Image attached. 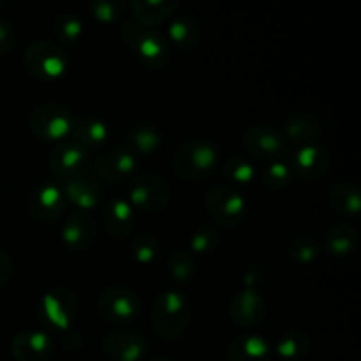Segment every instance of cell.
I'll list each match as a JSON object with an SVG mask.
<instances>
[{
    "mask_svg": "<svg viewBox=\"0 0 361 361\" xmlns=\"http://www.w3.org/2000/svg\"><path fill=\"white\" fill-rule=\"evenodd\" d=\"M222 148L217 141L204 136L183 140L171 157L173 173L183 182H201L221 169Z\"/></svg>",
    "mask_w": 361,
    "mask_h": 361,
    "instance_id": "6da1fadb",
    "label": "cell"
},
{
    "mask_svg": "<svg viewBox=\"0 0 361 361\" xmlns=\"http://www.w3.org/2000/svg\"><path fill=\"white\" fill-rule=\"evenodd\" d=\"M190 317H192V305L182 291L166 289L155 296L150 310V321L159 338L166 342L178 341L189 328Z\"/></svg>",
    "mask_w": 361,
    "mask_h": 361,
    "instance_id": "7a4b0ae2",
    "label": "cell"
},
{
    "mask_svg": "<svg viewBox=\"0 0 361 361\" xmlns=\"http://www.w3.org/2000/svg\"><path fill=\"white\" fill-rule=\"evenodd\" d=\"M120 37L147 69L159 71L171 60L168 39L157 28L145 27L136 20H123L120 25Z\"/></svg>",
    "mask_w": 361,
    "mask_h": 361,
    "instance_id": "3957f363",
    "label": "cell"
},
{
    "mask_svg": "<svg viewBox=\"0 0 361 361\" xmlns=\"http://www.w3.org/2000/svg\"><path fill=\"white\" fill-rule=\"evenodd\" d=\"M78 316V296L66 286L48 289L37 302V319L48 330L67 331Z\"/></svg>",
    "mask_w": 361,
    "mask_h": 361,
    "instance_id": "277c9868",
    "label": "cell"
},
{
    "mask_svg": "<svg viewBox=\"0 0 361 361\" xmlns=\"http://www.w3.org/2000/svg\"><path fill=\"white\" fill-rule=\"evenodd\" d=\"M23 63L32 76L51 83L67 73L69 60H67L66 51L56 42L48 41V39H34L25 48Z\"/></svg>",
    "mask_w": 361,
    "mask_h": 361,
    "instance_id": "5b68a950",
    "label": "cell"
},
{
    "mask_svg": "<svg viewBox=\"0 0 361 361\" xmlns=\"http://www.w3.org/2000/svg\"><path fill=\"white\" fill-rule=\"evenodd\" d=\"M76 115L73 109L60 102H42L30 113V129L39 140L48 143H62L71 136Z\"/></svg>",
    "mask_w": 361,
    "mask_h": 361,
    "instance_id": "8992f818",
    "label": "cell"
},
{
    "mask_svg": "<svg viewBox=\"0 0 361 361\" xmlns=\"http://www.w3.org/2000/svg\"><path fill=\"white\" fill-rule=\"evenodd\" d=\"M173 190L168 180L152 173H140L129 180L127 185V201L133 204L134 210L157 214L168 208L171 203Z\"/></svg>",
    "mask_w": 361,
    "mask_h": 361,
    "instance_id": "52a82bcc",
    "label": "cell"
},
{
    "mask_svg": "<svg viewBox=\"0 0 361 361\" xmlns=\"http://www.w3.org/2000/svg\"><path fill=\"white\" fill-rule=\"evenodd\" d=\"M204 208L215 226L224 229L242 224L247 215V201L242 194L228 183L212 185L204 194Z\"/></svg>",
    "mask_w": 361,
    "mask_h": 361,
    "instance_id": "ba28073f",
    "label": "cell"
},
{
    "mask_svg": "<svg viewBox=\"0 0 361 361\" xmlns=\"http://www.w3.org/2000/svg\"><path fill=\"white\" fill-rule=\"evenodd\" d=\"M97 310L102 319L122 328L123 324H130L140 317L143 310V300L134 289L113 284L99 295Z\"/></svg>",
    "mask_w": 361,
    "mask_h": 361,
    "instance_id": "9c48e42d",
    "label": "cell"
},
{
    "mask_svg": "<svg viewBox=\"0 0 361 361\" xmlns=\"http://www.w3.org/2000/svg\"><path fill=\"white\" fill-rule=\"evenodd\" d=\"M48 168L56 178L63 182L87 178L88 173L94 169V157L90 150L78 145L76 141L66 140L51 148L48 154Z\"/></svg>",
    "mask_w": 361,
    "mask_h": 361,
    "instance_id": "30bf717a",
    "label": "cell"
},
{
    "mask_svg": "<svg viewBox=\"0 0 361 361\" xmlns=\"http://www.w3.org/2000/svg\"><path fill=\"white\" fill-rule=\"evenodd\" d=\"M242 147L250 161L270 162L274 159L288 155V141L281 129L270 123H256L249 127L242 136Z\"/></svg>",
    "mask_w": 361,
    "mask_h": 361,
    "instance_id": "8fae6325",
    "label": "cell"
},
{
    "mask_svg": "<svg viewBox=\"0 0 361 361\" xmlns=\"http://www.w3.org/2000/svg\"><path fill=\"white\" fill-rule=\"evenodd\" d=\"M28 212L35 222L49 226L66 214L67 201L62 185L56 182H41L28 194Z\"/></svg>",
    "mask_w": 361,
    "mask_h": 361,
    "instance_id": "7c38bea8",
    "label": "cell"
},
{
    "mask_svg": "<svg viewBox=\"0 0 361 361\" xmlns=\"http://www.w3.org/2000/svg\"><path fill=\"white\" fill-rule=\"evenodd\" d=\"M289 161H291V168L296 178L305 180V182L323 178L331 168L330 150L319 141L298 147L295 154L289 155Z\"/></svg>",
    "mask_w": 361,
    "mask_h": 361,
    "instance_id": "4fadbf2b",
    "label": "cell"
},
{
    "mask_svg": "<svg viewBox=\"0 0 361 361\" xmlns=\"http://www.w3.org/2000/svg\"><path fill=\"white\" fill-rule=\"evenodd\" d=\"M102 348L113 361H141L148 353V341L141 331L122 326L106 334Z\"/></svg>",
    "mask_w": 361,
    "mask_h": 361,
    "instance_id": "5bb4252c",
    "label": "cell"
},
{
    "mask_svg": "<svg viewBox=\"0 0 361 361\" xmlns=\"http://www.w3.org/2000/svg\"><path fill=\"white\" fill-rule=\"evenodd\" d=\"M140 166V159L127 150L123 145H116L111 150L99 155L94 162V171L97 173L99 178L108 183H122L126 180L133 178Z\"/></svg>",
    "mask_w": 361,
    "mask_h": 361,
    "instance_id": "9a60e30c",
    "label": "cell"
},
{
    "mask_svg": "<svg viewBox=\"0 0 361 361\" xmlns=\"http://www.w3.org/2000/svg\"><path fill=\"white\" fill-rule=\"evenodd\" d=\"M62 242L74 252H85L97 240V222L88 212L73 210L66 215L60 228Z\"/></svg>",
    "mask_w": 361,
    "mask_h": 361,
    "instance_id": "2e32d148",
    "label": "cell"
},
{
    "mask_svg": "<svg viewBox=\"0 0 361 361\" xmlns=\"http://www.w3.org/2000/svg\"><path fill=\"white\" fill-rule=\"evenodd\" d=\"M9 351L18 361H46L55 351V342L48 331L25 330L14 335Z\"/></svg>",
    "mask_w": 361,
    "mask_h": 361,
    "instance_id": "e0dca14e",
    "label": "cell"
},
{
    "mask_svg": "<svg viewBox=\"0 0 361 361\" xmlns=\"http://www.w3.org/2000/svg\"><path fill=\"white\" fill-rule=\"evenodd\" d=\"M229 317L240 328H254L267 317V302L254 289H240L229 302Z\"/></svg>",
    "mask_w": 361,
    "mask_h": 361,
    "instance_id": "ac0fdd59",
    "label": "cell"
},
{
    "mask_svg": "<svg viewBox=\"0 0 361 361\" xmlns=\"http://www.w3.org/2000/svg\"><path fill=\"white\" fill-rule=\"evenodd\" d=\"M281 133L288 143L302 147L314 143L323 136L324 123L319 116L310 111H293L284 118Z\"/></svg>",
    "mask_w": 361,
    "mask_h": 361,
    "instance_id": "d6986e66",
    "label": "cell"
},
{
    "mask_svg": "<svg viewBox=\"0 0 361 361\" xmlns=\"http://www.w3.org/2000/svg\"><path fill=\"white\" fill-rule=\"evenodd\" d=\"M123 147L133 152L137 159L152 157L162 145V133L150 120L133 122L123 133Z\"/></svg>",
    "mask_w": 361,
    "mask_h": 361,
    "instance_id": "ffe728a7",
    "label": "cell"
},
{
    "mask_svg": "<svg viewBox=\"0 0 361 361\" xmlns=\"http://www.w3.org/2000/svg\"><path fill=\"white\" fill-rule=\"evenodd\" d=\"M102 226L113 238H126L136 226V212L126 197H109L102 204Z\"/></svg>",
    "mask_w": 361,
    "mask_h": 361,
    "instance_id": "44dd1931",
    "label": "cell"
},
{
    "mask_svg": "<svg viewBox=\"0 0 361 361\" xmlns=\"http://www.w3.org/2000/svg\"><path fill=\"white\" fill-rule=\"evenodd\" d=\"M63 196L67 203L74 207V210L88 212L97 208L99 204L104 203L106 189L101 182L92 178H78L71 182L62 183Z\"/></svg>",
    "mask_w": 361,
    "mask_h": 361,
    "instance_id": "7402d4cb",
    "label": "cell"
},
{
    "mask_svg": "<svg viewBox=\"0 0 361 361\" xmlns=\"http://www.w3.org/2000/svg\"><path fill=\"white\" fill-rule=\"evenodd\" d=\"M127 6L133 13V20L152 28L175 16L180 9V2L176 0H133Z\"/></svg>",
    "mask_w": 361,
    "mask_h": 361,
    "instance_id": "603a6c76",
    "label": "cell"
},
{
    "mask_svg": "<svg viewBox=\"0 0 361 361\" xmlns=\"http://www.w3.org/2000/svg\"><path fill=\"white\" fill-rule=\"evenodd\" d=\"M271 348L261 335H240L226 348L228 361H270Z\"/></svg>",
    "mask_w": 361,
    "mask_h": 361,
    "instance_id": "cb8c5ba5",
    "label": "cell"
},
{
    "mask_svg": "<svg viewBox=\"0 0 361 361\" xmlns=\"http://www.w3.org/2000/svg\"><path fill=\"white\" fill-rule=\"evenodd\" d=\"M71 140L78 145L90 148L102 147L109 137V127L102 118L94 115H80L74 118L73 130H71Z\"/></svg>",
    "mask_w": 361,
    "mask_h": 361,
    "instance_id": "d4e9b609",
    "label": "cell"
},
{
    "mask_svg": "<svg viewBox=\"0 0 361 361\" xmlns=\"http://www.w3.org/2000/svg\"><path fill=\"white\" fill-rule=\"evenodd\" d=\"M360 245V235L353 226L338 222L334 224L323 236L324 252L334 257H348L355 254Z\"/></svg>",
    "mask_w": 361,
    "mask_h": 361,
    "instance_id": "484cf974",
    "label": "cell"
},
{
    "mask_svg": "<svg viewBox=\"0 0 361 361\" xmlns=\"http://www.w3.org/2000/svg\"><path fill=\"white\" fill-rule=\"evenodd\" d=\"M328 204L344 217H356L361 210V192L353 182H337L328 190Z\"/></svg>",
    "mask_w": 361,
    "mask_h": 361,
    "instance_id": "4316f807",
    "label": "cell"
},
{
    "mask_svg": "<svg viewBox=\"0 0 361 361\" xmlns=\"http://www.w3.org/2000/svg\"><path fill=\"white\" fill-rule=\"evenodd\" d=\"M168 42H173L180 49H194L201 42L200 23L189 14H176L173 16L168 27Z\"/></svg>",
    "mask_w": 361,
    "mask_h": 361,
    "instance_id": "83f0119b",
    "label": "cell"
},
{
    "mask_svg": "<svg viewBox=\"0 0 361 361\" xmlns=\"http://www.w3.org/2000/svg\"><path fill=\"white\" fill-rule=\"evenodd\" d=\"M259 178L261 185L268 190H282L291 185L295 180V173H293L289 154L267 162Z\"/></svg>",
    "mask_w": 361,
    "mask_h": 361,
    "instance_id": "f1b7e54d",
    "label": "cell"
},
{
    "mask_svg": "<svg viewBox=\"0 0 361 361\" xmlns=\"http://www.w3.org/2000/svg\"><path fill=\"white\" fill-rule=\"evenodd\" d=\"M130 254L141 267H150L162 257V243L155 235L147 231L136 233L129 242Z\"/></svg>",
    "mask_w": 361,
    "mask_h": 361,
    "instance_id": "f546056e",
    "label": "cell"
},
{
    "mask_svg": "<svg viewBox=\"0 0 361 361\" xmlns=\"http://www.w3.org/2000/svg\"><path fill=\"white\" fill-rule=\"evenodd\" d=\"M310 349V338L305 331L298 330V328H291V330L284 331L281 337L277 338L275 344V353L281 356L282 360H300L309 353Z\"/></svg>",
    "mask_w": 361,
    "mask_h": 361,
    "instance_id": "4dcf8cb0",
    "label": "cell"
},
{
    "mask_svg": "<svg viewBox=\"0 0 361 361\" xmlns=\"http://www.w3.org/2000/svg\"><path fill=\"white\" fill-rule=\"evenodd\" d=\"M222 173L233 185L245 187L256 180V166L247 155H229L222 164Z\"/></svg>",
    "mask_w": 361,
    "mask_h": 361,
    "instance_id": "1f68e13d",
    "label": "cell"
},
{
    "mask_svg": "<svg viewBox=\"0 0 361 361\" xmlns=\"http://www.w3.org/2000/svg\"><path fill=\"white\" fill-rule=\"evenodd\" d=\"M166 271L176 284H187L196 274V261L189 250H175L166 257Z\"/></svg>",
    "mask_w": 361,
    "mask_h": 361,
    "instance_id": "d6a6232c",
    "label": "cell"
},
{
    "mask_svg": "<svg viewBox=\"0 0 361 361\" xmlns=\"http://www.w3.org/2000/svg\"><path fill=\"white\" fill-rule=\"evenodd\" d=\"M83 34V21L73 13H62L53 20V35L63 46H74Z\"/></svg>",
    "mask_w": 361,
    "mask_h": 361,
    "instance_id": "836d02e7",
    "label": "cell"
},
{
    "mask_svg": "<svg viewBox=\"0 0 361 361\" xmlns=\"http://www.w3.org/2000/svg\"><path fill=\"white\" fill-rule=\"evenodd\" d=\"M289 259H293L298 264H310L319 257L321 245L316 238L309 235L295 236L286 247Z\"/></svg>",
    "mask_w": 361,
    "mask_h": 361,
    "instance_id": "e575fe53",
    "label": "cell"
},
{
    "mask_svg": "<svg viewBox=\"0 0 361 361\" xmlns=\"http://www.w3.org/2000/svg\"><path fill=\"white\" fill-rule=\"evenodd\" d=\"M217 247H219V231L215 226H210V224L197 226L189 238L190 254H196V256H208V254L215 252Z\"/></svg>",
    "mask_w": 361,
    "mask_h": 361,
    "instance_id": "d590c367",
    "label": "cell"
},
{
    "mask_svg": "<svg viewBox=\"0 0 361 361\" xmlns=\"http://www.w3.org/2000/svg\"><path fill=\"white\" fill-rule=\"evenodd\" d=\"M127 9H129V6L122 0H92L88 4V13L99 23H116V21L122 20Z\"/></svg>",
    "mask_w": 361,
    "mask_h": 361,
    "instance_id": "8d00e7d4",
    "label": "cell"
},
{
    "mask_svg": "<svg viewBox=\"0 0 361 361\" xmlns=\"http://www.w3.org/2000/svg\"><path fill=\"white\" fill-rule=\"evenodd\" d=\"M264 277H267V268H264V264L256 263V261L249 263L242 274L243 289H254V291H257V286L263 284Z\"/></svg>",
    "mask_w": 361,
    "mask_h": 361,
    "instance_id": "74e56055",
    "label": "cell"
},
{
    "mask_svg": "<svg viewBox=\"0 0 361 361\" xmlns=\"http://www.w3.org/2000/svg\"><path fill=\"white\" fill-rule=\"evenodd\" d=\"M18 44V34L14 25L9 20L0 16V55H7Z\"/></svg>",
    "mask_w": 361,
    "mask_h": 361,
    "instance_id": "f35d334b",
    "label": "cell"
},
{
    "mask_svg": "<svg viewBox=\"0 0 361 361\" xmlns=\"http://www.w3.org/2000/svg\"><path fill=\"white\" fill-rule=\"evenodd\" d=\"M13 274H14L13 257H11L6 250H0V288H4V286L13 279Z\"/></svg>",
    "mask_w": 361,
    "mask_h": 361,
    "instance_id": "ab89813d",
    "label": "cell"
},
{
    "mask_svg": "<svg viewBox=\"0 0 361 361\" xmlns=\"http://www.w3.org/2000/svg\"><path fill=\"white\" fill-rule=\"evenodd\" d=\"M148 361H173V360L169 358V356H155V358H152Z\"/></svg>",
    "mask_w": 361,
    "mask_h": 361,
    "instance_id": "60d3db41",
    "label": "cell"
},
{
    "mask_svg": "<svg viewBox=\"0 0 361 361\" xmlns=\"http://www.w3.org/2000/svg\"><path fill=\"white\" fill-rule=\"evenodd\" d=\"M2 192H4V185H2V180H0V197H2Z\"/></svg>",
    "mask_w": 361,
    "mask_h": 361,
    "instance_id": "b9f144b4",
    "label": "cell"
}]
</instances>
